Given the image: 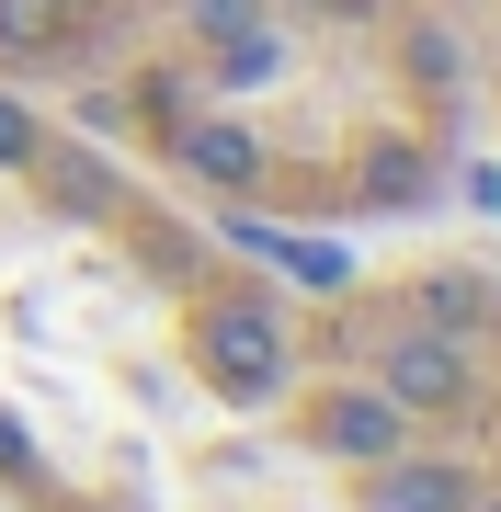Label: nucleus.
Returning <instances> with one entry per match:
<instances>
[{"mask_svg": "<svg viewBox=\"0 0 501 512\" xmlns=\"http://www.w3.org/2000/svg\"><path fill=\"white\" fill-rule=\"evenodd\" d=\"M35 148H46L35 103H12V92H0V171H35Z\"/></svg>", "mask_w": 501, "mask_h": 512, "instance_id": "obj_12", "label": "nucleus"}, {"mask_svg": "<svg viewBox=\"0 0 501 512\" xmlns=\"http://www.w3.org/2000/svg\"><path fill=\"white\" fill-rule=\"evenodd\" d=\"M467 205H479V217H501V160H467Z\"/></svg>", "mask_w": 501, "mask_h": 512, "instance_id": "obj_16", "label": "nucleus"}, {"mask_svg": "<svg viewBox=\"0 0 501 512\" xmlns=\"http://www.w3.org/2000/svg\"><path fill=\"white\" fill-rule=\"evenodd\" d=\"M35 171H46L57 217H103L114 205V160H92V148H35Z\"/></svg>", "mask_w": 501, "mask_h": 512, "instance_id": "obj_7", "label": "nucleus"}, {"mask_svg": "<svg viewBox=\"0 0 501 512\" xmlns=\"http://www.w3.org/2000/svg\"><path fill=\"white\" fill-rule=\"evenodd\" d=\"M183 12H194V35H205V46L251 35V23H274V12H262V0H183Z\"/></svg>", "mask_w": 501, "mask_h": 512, "instance_id": "obj_11", "label": "nucleus"}, {"mask_svg": "<svg viewBox=\"0 0 501 512\" xmlns=\"http://www.w3.org/2000/svg\"><path fill=\"white\" fill-rule=\"evenodd\" d=\"M69 0H0V57H57L69 46Z\"/></svg>", "mask_w": 501, "mask_h": 512, "instance_id": "obj_8", "label": "nucleus"}, {"mask_svg": "<svg viewBox=\"0 0 501 512\" xmlns=\"http://www.w3.org/2000/svg\"><path fill=\"white\" fill-rule=\"evenodd\" d=\"M467 512H501V501H467Z\"/></svg>", "mask_w": 501, "mask_h": 512, "instance_id": "obj_17", "label": "nucleus"}, {"mask_svg": "<svg viewBox=\"0 0 501 512\" xmlns=\"http://www.w3.org/2000/svg\"><path fill=\"white\" fill-rule=\"evenodd\" d=\"M274 69H285V35H274V23H251V35L217 46V80H228V92H262Z\"/></svg>", "mask_w": 501, "mask_h": 512, "instance_id": "obj_10", "label": "nucleus"}, {"mask_svg": "<svg viewBox=\"0 0 501 512\" xmlns=\"http://www.w3.org/2000/svg\"><path fill=\"white\" fill-rule=\"evenodd\" d=\"M0 478H35V433L23 421H0Z\"/></svg>", "mask_w": 501, "mask_h": 512, "instance_id": "obj_15", "label": "nucleus"}, {"mask_svg": "<svg viewBox=\"0 0 501 512\" xmlns=\"http://www.w3.org/2000/svg\"><path fill=\"white\" fill-rule=\"evenodd\" d=\"M410 330H433V342H479V330H490V285L422 274V285H410Z\"/></svg>", "mask_w": 501, "mask_h": 512, "instance_id": "obj_6", "label": "nucleus"}, {"mask_svg": "<svg viewBox=\"0 0 501 512\" xmlns=\"http://www.w3.org/2000/svg\"><path fill=\"white\" fill-rule=\"evenodd\" d=\"M422 183H433V171L410 160V148H388V160H376V194H388V205H410V194H422Z\"/></svg>", "mask_w": 501, "mask_h": 512, "instance_id": "obj_14", "label": "nucleus"}, {"mask_svg": "<svg viewBox=\"0 0 501 512\" xmlns=\"http://www.w3.org/2000/svg\"><path fill=\"white\" fill-rule=\"evenodd\" d=\"M194 353H205V376H217V399H285V308H262V296H217V308L194 319Z\"/></svg>", "mask_w": 501, "mask_h": 512, "instance_id": "obj_1", "label": "nucleus"}, {"mask_svg": "<svg viewBox=\"0 0 501 512\" xmlns=\"http://www.w3.org/2000/svg\"><path fill=\"white\" fill-rule=\"evenodd\" d=\"M171 160H183L194 183H217V194H251V183H262V137H251V126H228V114H205V126H171Z\"/></svg>", "mask_w": 501, "mask_h": 512, "instance_id": "obj_5", "label": "nucleus"}, {"mask_svg": "<svg viewBox=\"0 0 501 512\" xmlns=\"http://www.w3.org/2000/svg\"><path fill=\"white\" fill-rule=\"evenodd\" d=\"M308 433H319V456L376 467V456H399V444H410V410L388 399V387H331V399L308 410Z\"/></svg>", "mask_w": 501, "mask_h": 512, "instance_id": "obj_3", "label": "nucleus"}, {"mask_svg": "<svg viewBox=\"0 0 501 512\" xmlns=\"http://www.w3.org/2000/svg\"><path fill=\"white\" fill-rule=\"evenodd\" d=\"M410 69H422V80H456V35H445V23H410Z\"/></svg>", "mask_w": 501, "mask_h": 512, "instance_id": "obj_13", "label": "nucleus"}, {"mask_svg": "<svg viewBox=\"0 0 501 512\" xmlns=\"http://www.w3.org/2000/svg\"><path fill=\"white\" fill-rule=\"evenodd\" d=\"M376 387L410 410V421H445L479 399V365H467V342H433V330H399V342H376Z\"/></svg>", "mask_w": 501, "mask_h": 512, "instance_id": "obj_2", "label": "nucleus"}, {"mask_svg": "<svg viewBox=\"0 0 501 512\" xmlns=\"http://www.w3.org/2000/svg\"><path fill=\"white\" fill-rule=\"evenodd\" d=\"M353 501H365V512H467V501H479V467H456V456H410V444H399V456L365 467V490H353Z\"/></svg>", "mask_w": 501, "mask_h": 512, "instance_id": "obj_4", "label": "nucleus"}, {"mask_svg": "<svg viewBox=\"0 0 501 512\" xmlns=\"http://www.w3.org/2000/svg\"><path fill=\"white\" fill-rule=\"evenodd\" d=\"M262 262L297 274V285H353V251H342V239H274V228H262Z\"/></svg>", "mask_w": 501, "mask_h": 512, "instance_id": "obj_9", "label": "nucleus"}]
</instances>
